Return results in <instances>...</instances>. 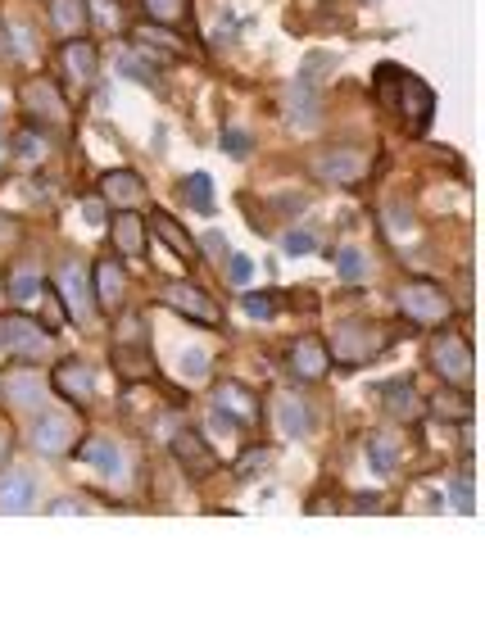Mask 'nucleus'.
I'll return each mask as SVG.
<instances>
[{"label":"nucleus","instance_id":"nucleus-1","mask_svg":"<svg viewBox=\"0 0 485 621\" xmlns=\"http://www.w3.org/2000/svg\"><path fill=\"white\" fill-rule=\"evenodd\" d=\"M372 87H377V100H381L386 109L404 114L408 123H418V127H422V123L431 118L436 96L427 91V82H418L413 73H404V68L381 64V68H377V78H372Z\"/></svg>","mask_w":485,"mask_h":621},{"label":"nucleus","instance_id":"nucleus-2","mask_svg":"<svg viewBox=\"0 0 485 621\" xmlns=\"http://www.w3.org/2000/svg\"><path fill=\"white\" fill-rule=\"evenodd\" d=\"M431 363H436L440 377L467 381V377H472V345H467L458 331H445V336L431 340Z\"/></svg>","mask_w":485,"mask_h":621},{"label":"nucleus","instance_id":"nucleus-3","mask_svg":"<svg viewBox=\"0 0 485 621\" xmlns=\"http://www.w3.org/2000/svg\"><path fill=\"white\" fill-rule=\"evenodd\" d=\"M313 177L318 182H331V186H354L359 177H363V168H368V159L359 155V150H322V155H313Z\"/></svg>","mask_w":485,"mask_h":621},{"label":"nucleus","instance_id":"nucleus-4","mask_svg":"<svg viewBox=\"0 0 485 621\" xmlns=\"http://www.w3.org/2000/svg\"><path fill=\"white\" fill-rule=\"evenodd\" d=\"M0 350L5 354H28V359H41L50 350V340L41 336V327L23 322V318H5L0 322Z\"/></svg>","mask_w":485,"mask_h":621},{"label":"nucleus","instance_id":"nucleus-5","mask_svg":"<svg viewBox=\"0 0 485 621\" xmlns=\"http://www.w3.org/2000/svg\"><path fill=\"white\" fill-rule=\"evenodd\" d=\"M399 309H404L413 322H445V318H449V300H445L436 286H404V291H399Z\"/></svg>","mask_w":485,"mask_h":621},{"label":"nucleus","instance_id":"nucleus-6","mask_svg":"<svg viewBox=\"0 0 485 621\" xmlns=\"http://www.w3.org/2000/svg\"><path fill=\"white\" fill-rule=\"evenodd\" d=\"M59 286H64V304H68V313L73 318H91L96 313V300H91V286H87V272L78 268V263H64L59 268Z\"/></svg>","mask_w":485,"mask_h":621},{"label":"nucleus","instance_id":"nucleus-7","mask_svg":"<svg viewBox=\"0 0 485 621\" xmlns=\"http://www.w3.org/2000/svg\"><path fill=\"white\" fill-rule=\"evenodd\" d=\"M32 445L41 454H64L68 445H73V422H68L64 413H41V418L32 422Z\"/></svg>","mask_w":485,"mask_h":621},{"label":"nucleus","instance_id":"nucleus-8","mask_svg":"<svg viewBox=\"0 0 485 621\" xmlns=\"http://www.w3.org/2000/svg\"><path fill=\"white\" fill-rule=\"evenodd\" d=\"M37 504V481L32 472H5L0 476V513H28Z\"/></svg>","mask_w":485,"mask_h":621},{"label":"nucleus","instance_id":"nucleus-9","mask_svg":"<svg viewBox=\"0 0 485 621\" xmlns=\"http://www.w3.org/2000/svg\"><path fill=\"white\" fill-rule=\"evenodd\" d=\"M164 300L173 304V309H182L186 318H200V322H209V327H218V304L209 300V295H200L195 286H186V282H173L168 291H164Z\"/></svg>","mask_w":485,"mask_h":621},{"label":"nucleus","instance_id":"nucleus-10","mask_svg":"<svg viewBox=\"0 0 485 621\" xmlns=\"http://www.w3.org/2000/svg\"><path fill=\"white\" fill-rule=\"evenodd\" d=\"M173 454L182 458V467L191 472V476H209L214 467H218V454L204 445L195 431H182V436H173Z\"/></svg>","mask_w":485,"mask_h":621},{"label":"nucleus","instance_id":"nucleus-11","mask_svg":"<svg viewBox=\"0 0 485 621\" xmlns=\"http://www.w3.org/2000/svg\"><path fill=\"white\" fill-rule=\"evenodd\" d=\"M55 390H59L64 399L87 404V399H91V390H96V372H91L87 363H78V359H68V363H59V368H55Z\"/></svg>","mask_w":485,"mask_h":621},{"label":"nucleus","instance_id":"nucleus-12","mask_svg":"<svg viewBox=\"0 0 485 621\" xmlns=\"http://www.w3.org/2000/svg\"><path fill=\"white\" fill-rule=\"evenodd\" d=\"M272 413H277V431H282L286 440H300V436L313 427V413H309V404H304V399H295V395H282Z\"/></svg>","mask_w":485,"mask_h":621},{"label":"nucleus","instance_id":"nucleus-13","mask_svg":"<svg viewBox=\"0 0 485 621\" xmlns=\"http://www.w3.org/2000/svg\"><path fill=\"white\" fill-rule=\"evenodd\" d=\"M327 363H331V359H327V350H322L318 336H304V340L291 345V368H295V377H309V381H313V377L327 372Z\"/></svg>","mask_w":485,"mask_h":621},{"label":"nucleus","instance_id":"nucleus-14","mask_svg":"<svg viewBox=\"0 0 485 621\" xmlns=\"http://www.w3.org/2000/svg\"><path fill=\"white\" fill-rule=\"evenodd\" d=\"M23 105L32 109V114H41V118H64V100H59V91L50 87V82H41V78H32L28 87H23Z\"/></svg>","mask_w":485,"mask_h":621},{"label":"nucleus","instance_id":"nucleus-15","mask_svg":"<svg viewBox=\"0 0 485 621\" xmlns=\"http://www.w3.org/2000/svg\"><path fill=\"white\" fill-rule=\"evenodd\" d=\"M78 458H82L87 467H96L100 476H118V472H123V454H118L114 440H87V445L78 449Z\"/></svg>","mask_w":485,"mask_h":621},{"label":"nucleus","instance_id":"nucleus-16","mask_svg":"<svg viewBox=\"0 0 485 621\" xmlns=\"http://www.w3.org/2000/svg\"><path fill=\"white\" fill-rule=\"evenodd\" d=\"M5 395H10L19 408H41V399H46V381L32 377V372H14V377L5 381Z\"/></svg>","mask_w":485,"mask_h":621},{"label":"nucleus","instance_id":"nucleus-17","mask_svg":"<svg viewBox=\"0 0 485 621\" xmlns=\"http://www.w3.org/2000/svg\"><path fill=\"white\" fill-rule=\"evenodd\" d=\"M114 245H118L123 254H141L146 232H141V218H136L132 209H123V214L114 218Z\"/></svg>","mask_w":485,"mask_h":621},{"label":"nucleus","instance_id":"nucleus-18","mask_svg":"<svg viewBox=\"0 0 485 621\" xmlns=\"http://www.w3.org/2000/svg\"><path fill=\"white\" fill-rule=\"evenodd\" d=\"M41 295V272L32 268V263H19V268H10V300H19V304H32Z\"/></svg>","mask_w":485,"mask_h":621},{"label":"nucleus","instance_id":"nucleus-19","mask_svg":"<svg viewBox=\"0 0 485 621\" xmlns=\"http://www.w3.org/2000/svg\"><path fill=\"white\" fill-rule=\"evenodd\" d=\"M182 195H186V204H195L200 214H214V177L209 173L182 177Z\"/></svg>","mask_w":485,"mask_h":621},{"label":"nucleus","instance_id":"nucleus-20","mask_svg":"<svg viewBox=\"0 0 485 621\" xmlns=\"http://www.w3.org/2000/svg\"><path fill=\"white\" fill-rule=\"evenodd\" d=\"M155 227H159V236H164V241L173 245V254H177L182 263H195V259H200L195 241H191V236H186V232H182V227H177V223H173L168 214H159V218H155Z\"/></svg>","mask_w":485,"mask_h":621},{"label":"nucleus","instance_id":"nucleus-21","mask_svg":"<svg viewBox=\"0 0 485 621\" xmlns=\"http://www.w3.org/2000/svg\"><path fill=\"white\" fill-rule=\"evenodd\" d=\"M368 463H372L377 476H390V472L399 467V445H395L390 436H372V440H368Z\"/></svg>","mask_w":485,"mask_h":621},{"label":"nucleus","instance_id":"nucleus-22","mask_svg":"<svg viewBox=\"0 0 485 621\" xmlns=\"http://www.w3.org/2000/svg\"><path fill=\"white\" fill-rule=\"evenodd\" d=\"M55 28L59 32H78L82 19H87V0H55V10H50Z\"/></svg>","mask_w":485,"mask_h":621},{"label":"nucleus","instance_id":"nucleus-23","mask_svg":"<svg viewBox=\"0 0 485 621\" xmlns=\"http://www.w3.org/2000/svg\"><path fill=\"white\" fill-rule=\"evenodd\" d=\"M105 195L114 204H132L136 195H141V177H136V173H109L105 177Z\"/></svg>","mask_w":485,"mask_h":621},{"label":"nucleus","instance_id":"nucleus-24","mask_svg":"<svg viewBox=\"0 0 485 621\" xmlns=\"http://www.w3.org/2000/svg\"><path fill=\"white\" fill-rule=\"evenodd\" d=\"M96 286H100V304L114 309V304L123 300V272H118L114 263H100V268H96Z\"/></svg>","mask_w":485,"mask_h":621},{"label":"nucleus","instance_id":"nucleus-25","mask_svg":"<svg viewBox=\"0 0 485 621\" xmlns=\"http://www.w3.org/2000/svg\"><path fill=\"white\" fill-rule=\"evenodd\" d=\"M218 404L223 408H236V422H250L254 418V399H250V390L245 386H218Z\"/></svg>","mask_w":485,"mask_h":621},{"label":"nucleus","instance_id":"nucleus-26","mask_svg":"<svg viewBox=\"0 0 485 621\" xmlns=\"http://www.w3.org/2000/svg\"><path fill=\"white\" fill-rule=\"evenodd\" d=\"M386 395H390V399H386V408L395 413V418H408V413H418V395H413V386H408V381H390V386H386Z\"/></svg>","mask_w":485,"mask_h":621},{"label":"nucleus","instance_id":"nucleus-27","mask_svg":"<svg viewBox=\"0 0 485 621\" xmlns=\"http://www.w3.org/2000/svg\"><path fill=\"white\" fill-rule=\"evenodd\" d=\"M336 272L345 282H359L363 272H368V259H363V250H354V245H345L340 254H336Z\"/></svg>","mask_w":485,"mask_h":621},{"label":"nucleus","instance_id":"nucleus-28","mask_svg":"<svg viewBox=\"0 0 485 621\" xmlns=\"http://www.w3.org/2000/svg\"><path fill=\"white\" fill-rule=\"evenodd\" d=\"M64 64L73 68L78 78H91V73H96V50H91V46H82V41H73V46L64 50Z\"/></svg>","mask_w":485,"mask_h":621},{"label":"nucleus","instance_id":"nucleus-29","mask_svg":"<svg viewBox=\"0 0 485 621\" xmlns=\"http://www.w3.org/2000/svg\"><path fill=\"white\" fill-rule=\"evenodd\" d=\"M177 372H182L186 381H204V377H209V354H204V350H182Z\"/></svg>","mask_w":485,"mask_h":621},{"label":"nucleus","instance_id":"nucleus-30","mask_svg":"<svg viewBox=\"0 0 485 621\" xmlns=\"http://www.w3.org/2000/svg\"><path fill=\"white\" fill-rule=\"evenodd\" d=\"M118 78H127V82H141V87H155V73L136 59V55H118Z\"/></svg>","mask_w":485,"mask_h":621},{"label":"nucleus","instance_id":"nucleus-31","mask_svg":"<svg viewBox=\"0 0 485 621\" xmlns=\"http://www.w3.org/2000/svg\"><path fill=\"white\" fill-rule=\"evenodd\" d=\"M41 155H46V146H41V136H32V132L14 136V159H19V164H37Z\"/></svg>","mask_w":485,"mask_h":621},{"label":"nucleus","instance_id":"nucleus-32","mask_svg":"<svg viewBox=\"0 0 485 621\" xmlns=\"http://www.w3.org/2000/svg\"><path fill=\"white\" fill-rule=\"evenodd\" d=\"M282 250H286V254H295V259H304V254H313V250H318V236L295 227V232H286V236H282Z\"/></svg>","mask_w":485,"mask_h":621},{"label":"nucleus","instance_id":"nucleus-33","mask_svg":"<svg viewBox=\"0 0 485 621\" xmlns=\"http://www.w3.org/2000/svg\"><path fill=\"white\" fill-rule=\"evenodd\" d=\"M449 504H454L458 513H472V508H476V499H472V476L449 481Z\"/></svg>","mask_w":485,"mask_h":621},{"label":"nucleus","instance_id":"nucleus-34","mask_svg":"<svg viewBox=\"0 0 485 621\" xmlns=\"http://www.w3.org/2000/svg\"><path fill=\"white\" fill-rule=\"evenodd\" d=\"M227 277H232L236 286H250V277H254V263H250L245 254H232V259H227Z\"/></svg>","mask_w":485,"mask_h":621},{"label":"nucleus","instance_id":"nucleus-35","mask_svg":"<svg viewBox=\"0 0 485 621\" xmlns=\"http://www.w3.org/2000/svg\"><path fill=\"white\" fill-rule=\"evenodd\" d=\"M223 150H227L232 159H245V155H250V136H245V132H232V127H227V132H223Z\"/></svg>","mask_w":485,"mask_h":621},{"label":"nucleus","instance_id":"nucleus-36","mask_svg":"<svg viewBox=\"0 0 485 621\" xmlns=\"http://www.w3.org/2000/svg\"><path fill=\"white\" fill-rule=\"evenodd\" d=\"M245 313L250 318H272L277 304H272V295H245Z\"/></svg>","mask_w":485,"mask_h":621},{"label":"nucleus","instance_id":"nucleus-37","mask_svg":"<svg viewBox=\"0 0 485 621\" xmlns=\"http://www.w3.org/2000/svg\"><path fill=\"white\" fill-rule=\"evenodd\" d=\"M146 10H150L155 19H164V23H168V19H177V14H182V0H146Z\"/></svg>","mask_w":485,"mask_h":621},{"label":"nucleus","instance_id":"nucleus-38","mask_svg":"<svg viewBox=\"0 0 485 621\" xmlns=\"http://www.w3.org/2000/svg\"><path fill=\"white\" fill-rule=\"evenodd\" d=\"M82 223H87V227L105 223V204H100V200H82Z\"/></svg>","mask_w":485,"mask_h":621},{"label":"nucleus","instance_id":"nucleus-39","mask_svg":"<svg viewBox=\"0 0 485 621\" xmlns=\"http://www.w3.org/2000/svg\"><path fill=\"white\" fill-rule=\"evenodd\" d=\"M50 513H59V517H68V513H87V504H78V499H55Z\"/></svg>","mask_w":485,"mask_h":621},{"label":"nucleus","instance_id":"nucleus-40","mask_svg":"<svg viewBox=\"0 0 485 621\" xmlns=\"http://www.w3.org/2000/svg\"><path fill=\"white\" fill-rule=\"evenodd\" d=\"M390 232H408V218H404V209H399V204L390 209Z\"/></svg>","mask_w":485,"mask_h":621},{"label":"nucleus","instance_id":"nucleus-41","mask_svg":"<svg viewBox=\"0 0 485 621\" xmlns=\"http://www.w3.org/2000/svg\"><path fill=\"white\" fill-rule=\"evenodd\" d=\"M5 449H10V436H5V431H0V463H5Z\"/></svg>","mask_w":485,"mask_h":621}]
</instances>
